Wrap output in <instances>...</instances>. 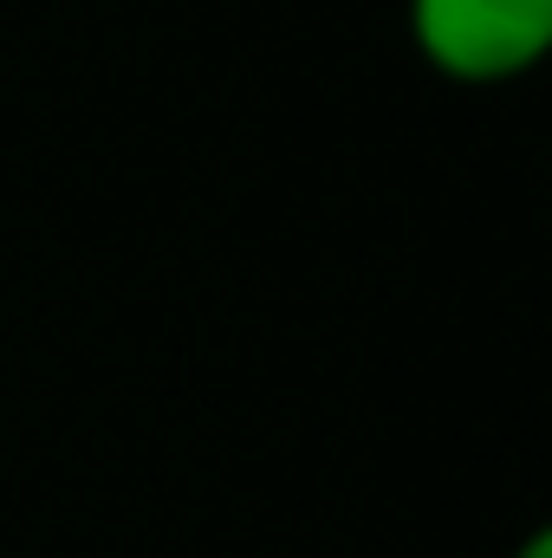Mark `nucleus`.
I'll return each instance as SVG.
<instances>
[{
    "label": "nucleus",
    "mask_w": 552,
    "mask_h": 558,
    "mask_svg": "<svg viewBox=\"0 0 552 558\" xmlns=\"http://www.w3.org/2000/svg\"><path fill=\"white\" fill-rule=\"evenodd\" d=\"M416 59L448 85H514L552 52V0H410Z\"/></svg>",
    "instance_id": "obj_1"
},
{
    "label": "nucleus",
    "mask_w": 552,
    "mask_h": 558,
    "mask_svg": "<svg viewBox=\"0 0 552 558\" xmlns=\"http://www.w3.org/2000/svg\"><path fill=\"white\" fill-rule=\"evenodd\" d=\"M514 558H552V533L540 526V533H527L520 546H514Z\"/></svg>",
    "instance_id": "obj_2"
}]
</instances>
